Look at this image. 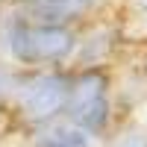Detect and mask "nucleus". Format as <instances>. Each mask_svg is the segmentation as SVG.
<instances>
[{"label": "nucleus", "instance_id": "nucleus-8", "mask_svg": "<svg viewBox=\"0 0 147 147\" xmlns=\"http://www.w3.org/2000/svg\"><path fill=\"white\" fill-rule=\"evenodd\" d=\"M103 147H147V129L144 127H136V124L112 129L103 138Z\"/></svg>", "mask_w": 147, "mask_h": 147}, {"label": "nucleus", "instance_id": "nucleus-7", "mask_svg": "<svg viewBox=\"0 0 147 147\" xmlns=\"http://www.w3.org/2000/svg\"><path fill=\"white\" fill-rule=\"evenodd\" d=\"M21 77H24V68L12 65L9 59H0V112L9 109L12 97H15L18 85H21Z\"/></svg>", "mask_w": 147, "mask_h": 147}, {"label": "nucleus", "instance_id": "nucleus-5", "mask_svg": "<svg viewBox=\"0 0 147 147\" xmlns=\"http://www.w3.org/2000/svg\"><path fill=\"white\" fill-rule=\"evenodd\" d=\"M118 44H121V32H118L115 24H97V27L85 30L80 35L77 53H74V59H71V71L106 68V62L112 59Z\"/></svg>", "mask_w": 147, "mask_h": 147}, {"label": "nucleus", "instance_id": "nucleus-6", "mask_svg": "<svg viewBox=\"0 0 147 147\" xmlns=\"http://www.w3.org/2000/svg\"><path fill=\"white\" fill-rule=\"evenodd\" d=\"M30 147H97V138L62 118L56 124L32 129L30 132Z\"/></svg>", "mask_w": 147, "mask_h": 147}, {"label": "nucleus", "instance_id": "nucleus-4", "mask_svg": "<svg viewBox=\"0 0 147 147\" xmlns=\"http://www.w3.org/2000/svg\"><path fill=\"white\" fill-rule=\"evenodd\" d=\"M12 3L32 21L74 27V24L88 18L100 0H12Z\"/></svg>", "mask_w": 147, "mask_h": 147}, {"label": "nucleus", "instance_id": "nucleus-2", "mask_svg": "<svg viewBox=\"0 0 147 147\" xmlns=\"http://www.w3.org/2000/svg\"><path fill=\"white\" fill-rule=\"evenodd\" d=\"M74 88L71 68H47V71H24L21 85L12 97L9 109L15 112L30 132L65 118V109Z\"/></svg>", "mask_w": 147, "mask_h": 147}, {"label": "nucleus", "instance_id": "nucleus-10", "mask_svg": "<svg viewBox=\"0 0 147 147\" xmlns=\"http://www.w3.org/2000/svg\"><path fill=\"white\" fill-rule=\"evenodd\" d=\"M0 115H3V112H0Z\"/></svg>", "mask_w": 147, "mask_h": 147}, {"label": "nucleus", "instance_id": "nucleus-9", "mask_svg": "<svg viewBox=\"0 0 147 147\" xmlns=\"http://www.w3.org/2000/svg\"><path fill=\"white\" fill-rule=\"evenodd\" d=\"M132 6L141 9V12H147V0H132Z\"/></svg>", "mask_w": 147, "mask_h": 147}, {"label": "nucleus", "instance_id": "nucleus-3", "mask_svg": "<svg viewBox=\"0 0 147 147\" xmlns=\"http://www.w3.org/2000/svg\"><path fill=\"white\" fill-rule=\"evenodd\" d=\"M65 121L91 132L94 138H106L115 129V82L106 68L74 71V88L65 109Z\"/></svg>", "mask_w": 147, "mask_h": 147}, {"label": "nucleus", "instance_id": "nucleus-1", "mask_svg": "<svg viewBox=\"0 0 147 147\" xmlns=\"http://www.w3.org/2000/svg\"><path fill=\"white\" fill-rule=\"evenodd\" d=\"M80 32L74 27L32 21L15 3L0 9V53L24 71L71 68Z\"/></svg>", "mask_w": 147, "mask_h": 147}]
</instances>
